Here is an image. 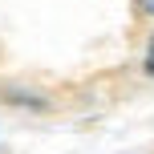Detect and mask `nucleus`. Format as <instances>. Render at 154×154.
<instances>
[{"mask_svg": "<svg viewBox=\"0 0 154 154\" xmlns=\"http://www.w3.org/2000/svg\"><path fill=\"white\" fill-rule=\"evenodd\" d=\"M146 73L154 77V41H150V49H146Z\"/></svg>", "mask_w": 154, "mask_h": 154, "instance_id": "obj_1", "label": "nucleus"}, {"mask_svg": "<svg viewBox=\"0 0 154 154\" xmlns=\"http://www.w3.org/2000/svg\"><path fill=\"white\" fill-rule=\"evenodd\" d=\"M142 8H146V12H150V16H154V0H142Z\"/></svg>", "mask_w": 154, "mask_h": 154, "instance_id": "obj_2", "label": "nucleus"}]
</instances>
